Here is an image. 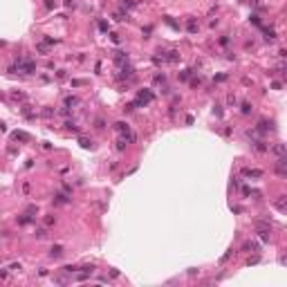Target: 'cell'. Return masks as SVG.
<instances>
[{
	"label": "cell",
	"mask_w": 287,
	"mask_h": 287,
	"mask_svg": "<svg viewBox=\"0 0 287 287\" xmlns=\"http://www.w3.org/2000/svg\"><path fill=\"white\" fill-rule=\"evenodd\" d=\"M16 67H18V72H22V74H34V72H36V63H34V61H27V59L16 61V65H11L9 72H16Z\"/></svg>",
	"instance_id": "obj_1"
},
{
	"label": "cell",
	"mask_w": 287,
	"mask_h": 287,
	"mask_svg": "<svg viewBox=\"0 0 287 287\" xmlns=\"http://www.w3.org/2000/svg\"><path fill=\"white\" fill-rule=\"evenodd\" d=\"M153 101V92H148V90H146V92H139V96H137V101L133 103V106L137 108V106H146V103H150Z\"/></svg>",
	"instance_id": "obj_2"
},
{
	"label": "cell",
	"mask_w": 287,
	"mask_h": 287,
	"mask_svg": "<svg viewBox=\"0 0 287 287\" xmlns=\"http://www.w3.org/2000/svg\"><path fill=\"white\" fill-rule=\"evenodd\" d=\"M54 202L56 204H70V198H67L65 193H56L54 195Z\"/></svg>",
	"instance_id": "obj_3"
},
{
	"label": "cell",
	"mask_w": 287,
	"mask_h": 287,
	"mask_svg": "<svg viewBox=\"0 0 287 287\" xmlns=\"http://www.w3.org/2000/svg\"><path fill=\"white\" fill-rule=\"evenodd\" d=\"M49 256L52 258H61L63 256V247L61 245H54V247H52V251H49Z\"/></svg>",
	"instance_id": "obj_4"
},
{
	"label": "cell",
	"mask_w": 287,
	"mask_h": 287,
	"mask_svg": "<svg viewBox=\"0 0 287 287\" xmlns=\"http://www.w3.org/2000/svg\"><path fill=\"white\" fill-rule=\"evenodd\" d=\"M114 128L119 130V133H123V135H128L130 133V126L128 123H123V121H119V123H114Z\"/></svg>",
	"instance_id": "obj_5"
},
{
	"label": "cell",
	"mask_w": 287,
	"mask_h": 287,
	"mask_svg": "<svg viewBox=\"0 0 287 287\" xmlns=\"http://www.w3.org/2000/svg\"><path fill=\"white\" fill-rule=\"evenodd\" d=\"M11 137H14L16 141H29V135H27V133H14Z\"/></svg>",
	"instance_id": "obj_6"
},
{
	"label": "cell",
	"mask_w": 287,
	"mask_h": 287,
	"mask_svg": "<svg viewBox=\"0 0 287 287\" xmlns=\"http://www.w3.org/2000/svg\"><path fill=\"white\" fill-rule=\"evenodd\" d=\"M36 49L41 52V54H47V52H49V43H45V41H43V43H38V45H36Z\"/></svg>",
	"instance_id": "obj_7"
},
{
	"label": "cell",
	"mask_w": 287,
	"mask_h": 287,
	"mask_svg": "<svg viewBox=\"0 0 287 287\" xmlns=\"http://www.w3.org/2000/svg\"><path fill=\"white\" fill-rule=\"evenodd\" d=\"M245 175H247V177H260V175H262V171H256V168L251 171V168H247V171H245Z\"/></svg>",
	"instance_id": "obj_8"
},
{
	"label": "cell",
	"mask_w": 287,
	"mask_h": 287,
	"mask_svg": "<svg viewBox=\"0 0 287 287\" xmlns=\"http://www.w3.org/2000/svg\"><path fill=\"white\" fill-rule=\"evenodd\" d=\"M76 103H79L76 96H67L65 99V108H72V106H76Z\"/></svg>",
	"instance_id": "obj_9"
},
{
	"label": "cell",
	"mask_w": 287,
	"mask_h": 287,
	"mask_svg": "<svg viewBox=\"0 0 287 287\" xmlns=\"http://www.w3.org/2000/svg\"><path fill=\"white\" fill-rule=\"evenodd\" d=\"M269 128H272V123H267V121H260V123H258V130H260V133H267Z\"/></svg>",
	"instance_id": "obj_10"
},
{
	"label": "cell",
	"mask_w": 287,
	"mask_h": 287,
	"mask_svg": "<svg viewBox=\"0 0 287 287\" xmlns=\"http://www.w3.org/2000/svg\"><path fill=\"white\" fill-rule=\"evenodd\" d=\"M18 222H20V225H29V222H32V215H29V213L20 215V218H18Z\"/></svg>",
	"instance_id": "obj_11"
},
{
	"label": "cell",
	"mask_w": 287,
	"mask_h": 287,
	"mask_svg": "<svg viewBox=\"0 0 287 287\" xmlns=\"http://www.w3.org/2000/svg\"><path fill=\"white\" fill-rule=\"evenodd\" d=\"M265 38L267 41H274V38H276V32L274 29H265Z\"/></svg>",
	"instance_id": "obj_12"
},
{
	"label": "cell",
	"mask_w": 287,
	"mask_h": 287,
	"mask_svg": "<svg viewBox=\"0 0 287 287\" xmlns=\"http://www.w3.org/2000/svg\"><path fill=\"white\" fill-rule=\"evenodd\" d=\"M274 153L276 155H285V146L283 144H276V146H274Z\"/></svg>",
	"instance_id": "obj_13"
},
{
	"label": "cell",
	"mask_w": 287,
	"mask_h": 287,
	"mask_svg": "<svg viewBox=\"0 0 287 287\" xmlns=\"http://www.w3.org/2000/svg\"><path fill=\"white\" fill-rule=\"evenodd\" d=\"M34 236H36L38 240H41V238H45V236H47V229H36V233H34Z\"/></svg>",
	"instance_id": "obj_14"
},
{
	"label": "cell",
	"mask_w": 287,
	"mask_h": 287,
	"mask_svg": "<svg viewBox=\"0 0 287 287\" xmlns=\"http://www.w3.org/2000/svg\"><path fill=\"white\" fill-rule=\"evenodd\" d=\"M79 144H81V146H83V148H92V141H88V139H83V137H81V139H79Z\"/></svg>",
	"instance_id": "obj_15"
},
{
	"label": "cell",
	"mask_w": 287,
	"mask_h": 287,
	"mask_svg": "<svg viewBox=\"0 0 287 287\" xmlns=\"http://www.w3.org/2000/svg\"><path fill=\"white\" fill-rule=\"evenodd\" d=\"M276 206H278V211H285V198H280L276 202Z\"/></svg>",
	"instance_id": "obj_16"
},
{
	"label": "cell",
	"mask_w": 287,
	"mask_h": 287,
	"mask_svg": "<svg viewBox=\"0 0 287 287\" xmlns=\"http://www.w3.org/2000/svg\"><path fill=\"white\" fill-rule=\"evenodd\" d=\"M135 5H137V2H135V0H123V7H128V9H133V7H135Z\"/></svg>",
	"instance_id": "obj_17"
},
{
	"label": "cell",
	"mask_w": 287,
	"mask_h": 287,
	"mask_svg": "<svg viewBox=\"0 0 287 287\" xmlns=\"http://www.w3.org/2000/svg\"><path fill=\"white\" fill-rule=\"evenodd\" d=\"M188 32H191V34H195V20H193V18L188 20Z\"/></svg>",
	"instance_id": "obj_18"
},
{
	"label": "cell",
	"mask_w": 287,
	"mask_h": 287,
	"mask_svg": "<svg viewBox=\"0 0 287 287\" xmlns=\"http://www.w3.org/2000/svg\"><path fill=\"white\" fill-rule=\"evenodd\" d=\"M65 126H67V130H74V133H79V128H76V126H74V123H72V121H67V123H65Z\"/></svg>",
	"instance_id": "obj_19"
},
{
	"label": "cell",
	"mask_w": 287,
	"mask_h": 287,
	"mask_svg": "<svg viewBox=\"0 0 287 287\" xmlns=\"http://www.w3.org/2000/svg\"><path fill=\"white\" fill-rule=\"evenodd\" d=\"M242 112H245V114L251 112V106H249V103H242Z\"/></svg>",
	"instance_id": "obj_20"
},
{
	"label": "cell",
	"mask_w": 287,
	"mask_h": 287,
	"mask_svg": "<svg viewBox=\"0 0 287 287\" xmlns=\"http://www.w3.org/2000/svg\"><path fill=\"white\" fill-rule=\"evenodd\" d=\"M36 211H38V209H36V206H34V204H32V206H27V213H29V215H34V213H36Z\"/></svg>",
	"instance_id": "obj_21"
},
{
	"label": "cell",
	"mask_w": 287,
	"mask_h": 287,
	"mask_svg": "<svg viewBox=\"0 0 287 287\" xmlns=\"http://www.w3.org/2000/svg\"><path fill=\"white\" fill-rule=\"evenodd\" d=\"M94 123H96V128H99V130L103 128V126H106V121H103V119H96V121H94Z\"/></svg>",
	"instance_id": "obj_22"
},
{
	"label": "cell",
	"mask_w": 287,
	"mask_h": 287,
	"mask_svg": "<svg viewBox=\"0 0 287 287\" xmlns=\"http://www.w3.org/2000/svg\"><path fill=\"white\" fill-rule=\"evenodd\" d=\"M188 76H191V70H184V72L180 74V79H188Z\"/></svg>",
	"instance_id": "obj_23"
},
{
	"label": "cell",
	"mask_w": 287,
	"mask_h": 287,
	"mask_svg": "<svg viewBox=\"0 0 287 287\" xmlns=\"http://www.w3.org/2000/svg\"><path fill=\"white\" fill-rule=\"evenodd\" d=\"M45 7H47V9H54V0H45Z\"/></svg>",
	"instance_id": "obj_24"
}]
</instances>
